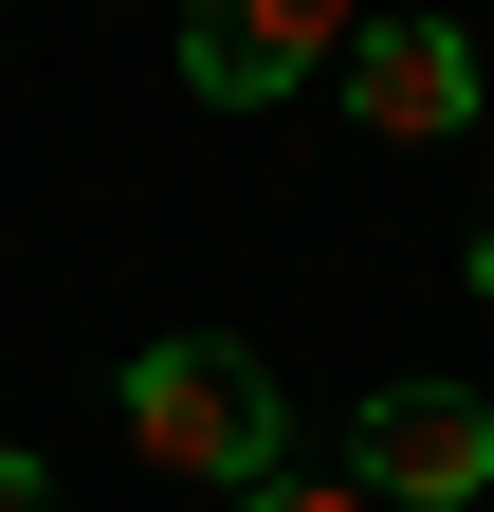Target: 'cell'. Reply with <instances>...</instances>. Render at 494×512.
<instances>
[{
	"label": "cell",
	"instance_id": "7",
	"mask_svg": "<svg viewBox=\"0 0 494 512\" xmlns=\"http://www.w3.org/2000/svg\"><path fill=\"white\" fill-rule=\"evenodd\" d=\"M476 293H494V238H476Z\"/></svg>",
	"mask_w": 494,
	"mask_h": 512
},
{
	"label": "cell",
	"instance_id": "6",
	"mask_svg": "<svg viewBox=\"0 0 494 512\" xmlns=\"http://www.w3.org/2000/svg\"><path fill=\"white\" fill-rule=\"evenodd\" d=\"M0 512H55V476H37V439H0Z\"/></svg>",
	"mask_w": 494,
	"mask_h": 512
},
{
	"label": "cell",
	"instance_id": "5",
	"mask_svg": "<svg viewBox=\"0 0 494 512\" xmlns=\"http://www.w3.org/2000/svg\"><path fill=\"white\" fill-rule=\"evenodd\" d=\"M220 512H385L366 476H257V494H220Z\"/></svg>",
	"mask_w": 494,
	"mask_h": 512
},
{
	"label": "cell",
	"instance_id": "4",
	"mask_svg": "<svg viewBox=\"0 0 494 512\" xmlns=\"http://www.w3.org/2000/svg\"><path fill=\"white\" fill-rule=\"evenodd\" d=\"M348 476L385 494V512H476L494 494V403H476V384H385Z\"/></svg>",
	"mask_w": 494,
	"mask_h": 512
},
{
	"label": "cell",
	"instance_id": "2",
	"mask_svg": "<svg viewBox=\"0 0 494 512\" xmlns=\"http://www.w3.org/2000/svg\"><path fill=\"white\" fill-rule=\"evenodd\" d=\"M348 110H366V147H476V37L440 19V0H366V37H348Z\"/></svg>",
	"mask_w": 494,
	"mask_h": 512
},
{
	"label": "cell",
	"instance_id": "1",
	"mask_svg": "<svg viewBox=\"0 0 494 512\" xmlns=\"http://www.w3.org/2000/svg\"><path fill=\"white\" fill-rule=\"evenodd\" d=\"M110 421H129V458L183 476V494H257V476H293V403H275V366H257V348H220V330L129 348Z\"/></svg>",
	"mask_w": 494,
	"mask_h": 512
},
{
	"label": "cell",
	"instance_id": "3",
	"mask_svg": "<svg viewBox=\"0 0 494 512\" xmlns=\"http://www.w3.org/2000/svg\"><path fill=\"white\" fill-rule=\"evenodd\" d=\"M348 37H366V0H183V92L202 110H275V92L348 74Z\"/></svg>",
	"mask_w": 494,
	"mask_h": 512
}]
</instances>
